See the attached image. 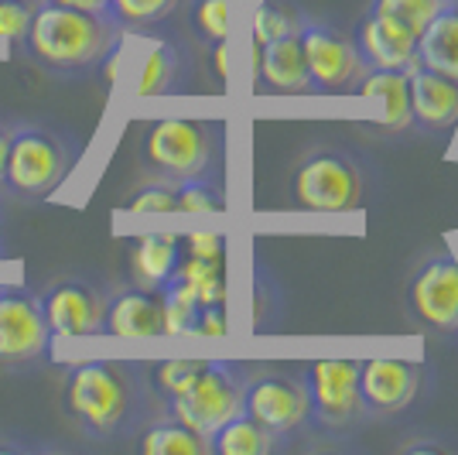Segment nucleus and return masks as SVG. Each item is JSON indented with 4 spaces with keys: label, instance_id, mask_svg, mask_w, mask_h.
Here are the masks:
<instances>
[{
    "label": "nucleus",
    "instance_id": "1",
    "mask_svg": "<svg viewBox=\"0 0 458 455\" xmlns=\"http://www.w3.org/2000/svg\"><path fill=\"white\" fill-rule=\"evenodd\" d=\"M62 411L89 442H123L161 415V404L144 363L82 360L65 370Z\"/></svg>",
    "mask_w": 458,
    "mask_h": 455
},
{
    "label": "nucleus",
    "instance_id": "2",
    "mask_svg": "<svg viewBox=\"0 0 458 455\" xmlns=\"http://www.w3.org/2000/svg\"><path fill=\"white\" fill-rule=\"evenodd\" d=\"M120 39L123 24L110 11H79L38 0L21 48L48 76L86 79L110 62L120 48Z\"/></svg>",
    "mask_w": 458,
    "mask_h": 455
},
{
    "label": "nucleus",
    "instance_id": "3",
    "mask_svg": "<svg viewBox=\"0 0 458 455\" xmlns=\"http://www.w3.org/2000/svg\"><path fill=\"white\" fill-rule=\"evenodd\" d=\"M137 165L148 178H161L172 185L195 182V178L223 182L226 131L216 120H195V116L151 120L140 131Z\"/></svg>",
    "mask_w": 458,
    "mask_h": 455
},
{
    "label": "nucleus",
    "instance_id": "4",
    "mask_svg": "<svg viewBox=\"0 0 458 455\" xmlns=\"http://www.w3.org/2000/svg\"><path fill=\"white\" fill-rule=\"evenodd\" d=\"M82 144L72 131L48 120H18L11 133V151L0 189L21 202H38L69 178L79 165Z\"/></svg>",
    "mask_w": 458,
    "mask_h": 455
},
{
    "label": "nucleus",
    "instance_id": "5",
    "mask_svg": "<svg viewBox=\"0 0 458 455\" xmlns=\"http://www.w3.org/2000/svg\"><path fill=\"white\" fill-rule=\"evenodd\" d=\"M369 195V175L360 154L343 144L308 148L287 178V202L298 212H332L345 216L363 209Z\"/></svg>",
    "mask_w": 458,
    "mask_h": 455
},
{
    "label": "nucleus",
    "instance_id": "6",
    "mask_svg": "<svg viewBox=\"0 0 458 455\" xmlns=\"http://www.w3.org/2000/svg\"><path fill=\"white\" fill-rule=\"evenodd\" d=\"M311 400V428L349 442L366 428L369 411L360 391V360H315L301 366Z\"/></svg>",
    "mask_w": 458,
    "mask_h": 455
},
{
    "label": "nucleus",
    "instance_id": "7",
    "mask_svg": "<svg viewBox=\"0 0 458 455\" xmlns=\"http://www.w3.org/2000/svg\"><path fill=\"white\" fill-rule=\"evenodd\" d=\"M250 363L236 360H206L202 373L195 377L182 398L168 400L161 411L185 421L191 432L212 438L229 417L243 415V391H247Z\"/></svg>",
    "mask_w": 458,
    "mask_h": 455
},
{
    "label": "nucleus",
    "instance_id": "8",
    "mask_svg": "<svg viewBox=\"0 0 458 455\" xmlns=\"http://www.w3.org/2000/svg\"><path fill=\"white\" fill-rule=\"evenodd\" d=\"M243 415L260 421L274 435L294 438L311 432V400H308L305 373L270 366V363L250 366Z\"/></svg>",
    "mask_w": 458,
    "mask_h": 455
},
{
    "label": "nucleus",
    "instance_id": "9",
    "mask_svg": "<svg viewBox=\"0 0 458 455\" xmlns=\"http://www.w3.org/2000/svg\"><path fill=\"white\" fill-rule=\"evenodd\" d=\"M403 305L411 322L441 336L458 339V257L455 253H431L424 257L403 288Z\"/></svg>",
    "mask_w": 458,
    "mask_h": 455
},
{
    "label": "nucleus",
    "instance_id": "10",
    "mask_svg": "<svg viewBox=\"0 0 458 455\" xmlns=\"http://www.w3.org/2000/svg\"><path fill=\"white\" fill-rule=\"evenodd\" d=\"M52 329L31 288L0 285V370H31L48 360Z\"/></svg>",
    "mask_w": 458,
    "mask_h": 455
},
{
    "label": "nucleus",
    "instance_id": "11",
    "mask_svg": "<svg viewBox=\"0 0 458 455\" xmlns=\"http://www.w3.org/2000/svg\"><path fill=\"white\" fill-rule=\"evenodd\" d=\"M298 41L305 52V65L315 93H352L356 82L366 76V65L356 52V45H352V39H345L339 28L305 18Z\"/></svg>",
    "mask_w": 458,
    "mask_h": 455
},
{
    "label": "nucleus",
    "instance_id": "12",
    "mask_svg": "<svg viewBox=\"0 0 458 455\" xmlns=\"http://www.w3.org/2000/svg\"><path fill=\"white\" fill-rule=\"evenodd\" d=\"M41 312L52 336H96L103 332V315L110 302V288L96 278H58L38 295Z\"/></svg>",
    "mask_w": 458,
    "mask_h": 455
},
{
    "label": "nucleus",
    "instance_id": "13",
    "mask_svg": "<svg viewBox=\"0 0 458 455\" xmlns=\"http://www.w3.org/2000/svg\"><path fill=\"white\" fill-rule=\"evenodd\" d=\"M431 387V366L411 360H360V391L369 417L411 411Z\"/></svg>",
    "mask_w": 458,
    "mask_h": 455
},
{
    "label": "nucleus",
    "instance_id": "14",
    "mask_svg": "<svg viewBox=\"0 0 458 455\" xmlns=\"http://www.w3.org/2000/svg\"><path fill=\"white\" fill-rule=\"evenodd\" d=\"M411 90V116L414 127L431 137H448L458 127V82L441 73H431L424 65H414L407 73Z\"/></svg>",
    "mask_w": 458,
    "mask_h": 455
},
{
    "label": "nucleus",
    "instance_id": "15",
    "mask_svg": "<svg viewBox=\"0 0 458 455\" xmlns=\"http://www.w3.org/2000/svg\"><path fill=\"white\" fill-rule=\"evenodd\" d=\"M103 332L120 336V339H148V336H165V302L161 291L148 288H110V302L103 315Z\"/></svg>",
    "mask_w": 458,
    "mask_h": 455
},
{
    "label": "nucleus",
    "instance_id": "16",
    "mask_svg": "<svg viewBox=\"0 0 458 455\" xmlns=\"http://www.w3.org/2000/svg\"><path fill=\"white\" fill-rule=\"evenodd\" d=\"M352 45L363 58L366 69L383 73H411L418 65V39L394 28L390 21L363 14L352 28Z\"/></svg>",
    "mask_w": 458,
    "mask_h": 455
},
{
    "label": "nucleus",
    "instance_id": "17",
    "mask_svg": "<svg viewBox=\"0 0 458 455\" xmlns=\"http://www.w3.org/2000/svg\"><path fill=\"white\" fill-rule=\"evenodd\" d=\"M253 79L267 93H287V96L315 93L298 35L267 41V45H253Z\"/></svg>",
    "mask_w": 458,
    "mask_h": 455
},
{
    "label": "nucleus",
    "instance_id": "18",
    "mask_svg": "<svg viewBox=\"0 0 458 455\" xmlns=\"http://www.w3.org/2000/svg\"><path fill=\"white\" fill-rule=\"evenodd\" d=\"M182 261V236L178 233H137L127 240V270L131 285L161 291Z\"/></svg>",
    "mask_w": 458,
    "mask_h": 455
},
{
    "label": "nucleus",
    "instance_id": "19",
    "mask_svg": "<svg viewBox=\"0 0 458 455\" xmlns=\"http://www.w3.org/2000/svg\"><path fill=\"white\" fill-rule=\"evenodd\" d=\"M191 86V56L182 41H157L140 73H137V96H174Z\"/></svg>",
    "mask_w": 458,
    "mask_h": 455
},
{
    "label": "nucleus",
    "instance_id": "20",
    "mask_svg": "<svg viewBox=\"0 0 458 455\" xmlns=\"http://www.w3.org/2000/svg\"><path fill=\"white\" fill-rule=\"evenodd\" d=\"M356 96L377 99L383 107L380 127L386 137H403L414 127L411 116V90H407V73H383V69H366V76L356 82Z\"/></svg>",
    "mask_w": 458,
    "mask_h": 455
},
{
    "label": "nucleus",
    "instance_id": "21",
    "mask_svg": "<svg viewBox=\"0 0 458 455\" xmlns=\"http://www.w3.org/2000/svg\"><path fill=\"white\" fill-rule=\"evenodd\" d=\"M418 65L458 82V0H452L445 11H438L435 21L420 31Z\"/></svg>",
    "mask_w": 458,
    "mask_h": 455
},
{
    "label": "nucleus",
    "instance_id": "22",
    "mask_svg": "<svg viewBox=\"0 0 458 455\" xmlns=\"http://www.w3.org/2000/svg\"><path fill=\"white\" fill-rule=\"evenodd\" d=\"M287 445H291V438L274 435L270 428H264L250 415L229 417L226 425L209 438L212 455H274L284 452Z\"/></svg>",
    "mask_w": 458,
    "mask_h": 455
},
{
    "label": "nucleus",
    "instance_id": "23",
    "mask_svg": "<svg viewBox=\"0 0 458 455\" xmlns=\"http://www.w3.org/2000/svg\"><path fill=\"white\" fill-rule=\"evenodd\" d=\"M137 449L144 455H209V438L191 432L185 421L172 417L168 411H161L140 428Z\"/></svg>",
    "mask_w": 458,
    "mask_h": 455
},
{
    "label": "nucleus",
    "instance_id": "24",
    "mask_svg": "<svg viewBox=\"0 0 458 455\" xmlns=\"http://www.w3.org/2000/svg\"><path fill=\"white\" fill-rule=\"evenodd\" d=\"M233 4L236 0H189L185 4V24L199 45H219L229 41L233 31Z\"/></svg>",
    "mask_w": 458,
    "mask_h": 455
},
{
    "label": "nucleus",
    "instance_id": "25",
    "mask_svg": "<svg viewBox=\"0 0 458 455\" xmlns=\"http://www.w3.org/2000/svg\"><path fill=\"white\" fill-rule=\"evenodd\" d=\"M452 0H373L366 7V14L380 21H390L394 28H401L407 35L420 39V31L435 21L438 11H445Z\"/></svg>",
    "mask_w": 458,
    "mask_h": 455
},
{
    "label": "nucleus",
    "instance_id": "26",
    "mask_svg": "<svg viewBox=\"0 0 458 455\" xmlns=\"http://www.w3.org/2000/svg\"><path fill=\"white\" fill-rule=\"evenodd\" d=\"M305 18V11L298 4H291V0H257V11H253V45H267V41L298 35Z\"/></svg>",
    "mask_w": 458,
    "mask_h": 455
},
{
    "label": "nucleus",
    "instance_id": "27",
    "mask_svg": "<svg viewBox=\"0 0 458 455\" xmlns=\"http://www.w3.org/2000/svg\"><path fill=\"white\" fill-rule=\"evenodd\" d=\"M185 4L189 0H110V14L123 24V31H151L182 14Z\"/></svg>",
    "mask_w": 458,
    "mask_h": 455
},
{
    "label": "nucleus",
    "instance_id": "28",
    "mask_svg": "<svg viewBox=\"0 0 458 455\" xmlns=\"http://www.w3.org/2000/svg\"><path fill=\"white\" fill-rule=\"evenodd\" d=\"M206 360H161L148 366V383H151V394L157 398V404L165 408L168 400L182 398L189 391L195 377L202 373Z\"/></svg>",
    "mask_w": 458,
    "mask_h": 455
},
{
    "label": "nucleus",
    "instance_id": "29",
    "mask_svg": "<svg viewBox=\"0 0 458 455\" xmlns=\"http://www.w3.org/2000/svg\"><path fill=\"white\" fill-rule=\"evenodd\" d=\"M281 319H284V291L267 267L257 261L253 264V329L270 332Z\"/></svg>",
    "mask_w": 458,
    "mask_h": 455
},
{
    "label": "nucleus",
    "instance_id": "30",
    "mask_svg": "<svg viewBox=\"0 0 458 455\" xmlns=\"http://www.w3.org/2000/svg\"><path fill=\"white\" fill-rule=\"evenodd\" d=\"M174 202H178V212H223L226 192L216 178H195V182L174 185Z\"/></svg>",
    "mask_w": 458,
    "mask_h": 455
},
{
    "label": "nucleus",
    "instance_id": "31",
    "mask_svg": "<svg viewBox=\"0 0 458 455\" xmlns=\"http://www.w3.org/2000/svg\"><path fill=\"white\" fill-rule=\"evenodd\" d=\"M123 212H178L174 185L161 178H148L140 189H134L123 199Z\"/></svg>",
    "mask_w": 458,
    "mask_h": 455
},
{
    "label": "nucleus",
    "instance_id": "32",
    "mask_svg": "<svg viewBox=\"0 0 458 455\" xmlns=\"http://www.w3.org/2000/svg\"><path fill=\"white\" fill-rule=\"evenodd\" d=\"M35 7H38V0H0V39L21 45L31 28Z\"/></svg>",
    "mask_w": 458,
    "mask_h": 455
},
{
    "label": "nucleus",
    "instance_id": "33",
    "mask_svg": "<svg viewBox=\"0 0 458 455\" xmlns=\"http://www.w3.org/2000/svg\"><path fill=\"white\" fill-rule=\"evenodd\" d=\"M182 253H191V257H223L226 253V240H223V233H185L182 236Z\"/></svg>",
    "mask_w": 458,
    "mask_h": 455
},
{
    "label": "nucleus",
    "instance_id": "34",
    "mask_svg": "<svg viewBox=\"0 0 458 455\" xmlns=\"http://www.w3.org/2000/svg\"><path fill=\"white\" fill-rule=\"evenodd\" d=\"M18 116L0 114V185H4V165H7V151H11V133H14Z\"/></svg>",
    "mask_w": 458,
    "mask_h": 455
},
{
    "label": "nucleus",
    "instance_id": "35",
    "mask_svg": "<svg viewBox=\"0 0 458 455\" xmlns=\"http://www.w3.org/2000/svg\"><path fill=\"white\" fill-rule=\"evenodd\" d=\"M448 449H452V442H424V438L401 445V452H448Z\"/></svg>",
    "mask_w": 458,
    "mask_h": 455
},
{
    "label": "nucleus",
    "instance_id": "36",
    "mask_svg": "<svg viewBox=\"0 0 458 455\" xmlns=\"http://www.w3.org/2000/svg\"><path fill=\"white\" fill-rule=\"evenodd\" d=\"M62 7H79V11H110V0H52Z\"/></svg>",
    "mask_w": 458,
    "mask_h": 455
}]
</instances>
